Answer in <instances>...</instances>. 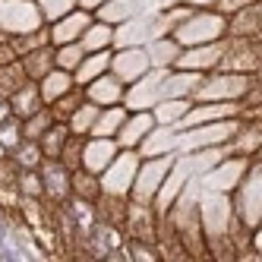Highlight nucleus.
Returning a JSON list of instances; mask_svg holds the SVG:
<instances>
[{
    "label": "nucleus",
    "mask_w": 262,
    "mask_h": 262,
    "mask_svg": "<svg viewBox=\"0 0 262 262\" xmlns=\"http://www.w3.org/2000/svg\"><path fill=\"white\" fill-rule=\"evenodd\" d=\"M76 155H79V145L73 142V145L67 148V155H63V164H76Z\"/></svg>",
    "instance_id": "nucleus-19"
},
{
    "label": "nucleus",
    "mask_w": 262,
    "mask_h": 262,
    "mask_svg": "<svg viewBox=\"0 0 262 262\" xmlns=\"http://www.w3.org/2000/svg\"><path fill=\"white\" fill-rule=\"evenodd\" d=\"M107 38H111V32H107L104 26H95L92 32H85V35H82V48H101Z\"/></svg>",
    "instance_id": "nucleus-14"
},
{
    "label": "nucleus",
    "mask_w": 262,
    "mask_h": 262,
    "mask_svg": "<svg viewBox=\"0 0 262 262\" xmlns=\"http://www.w3.org/2000/svg\"><path fill=\"white\" fill-rule=\"evenodd\" d=\"M111 161H114V145L107 142V136H101L98 142H92L82 152V164L92 167V171H98V167H111Z\"/></svg>",
    "instance_id": "nucleus-2"
},
{
    "label": "nucleus",
    "mask_w": 262,
    "mask_h": 262,
    "mask_svg": "<svg viewBox=\"0 0 262 262\" xmlns=\"http://www.w3.org/2000/svg\"><path fill=\"white\" fill-rule=\"evenodd\" d=\"M158 117H164V120L186 117V101H167V107H164V111H158Z\"/></svg>",
    "instance_id": "nucleus-15"
},
{
    "label": "nucleus",
    "mask_w": 262,
    "mask_h": 262,
    "mask_svg": "<svg viewBox=\"0 0 262 262\" xmlns=\"http://www.w3.org/2000/svg\"><path fill=\"white\" fill-rule=\"evenodd\" d=\"M45 79H48L45 82V98L48 101H57L63 92L70 89V76H67V73H48Z\"/></svg>",
    "instance_id": "nucleus-7"
},
{
    "label": "nucleus",
    "mask_w": 262,
    "mask_h": 262,
    "mask_svg": "<svg viewBox=\"0 0 262 262\" xmlns=\"http://www.w3.org/2000/svg\"><path fill=\"white\" fill-rule=\"evenodd\" d=\"M63 139H67L63 126H51V129H48V139H45V155L60 158V152H63Z\"/></svg>",
    "instance_id": "nucleus-10"
},
{
    "label": "nucleus",
    "mask_w": 262,
    "mask_h": 262,
    "mask_svg": "<svg viewBox=\"0 0 262 262\" xmlns=\"http://www.w3.org/2000/svg\"><path fill=\"white\" fill-rule=\"evenodd\" d=\"M224 29V19L221 16H199V19L190 26V32H180V38L183 41H209V38H218Z\"/></svg>",
    "instance_id": "nucleus-1"
},
{
    "label": "nucleus",
    "mask_w": 262,
    "mask_h": 262,
    "mask_svg": "<svg viewBox=\"0 0 262 262\" xmlns=\"http://www.w3.org/2000/svg\"><path fill=\"white\" fill-rule=\"evenodd\" d=\"M79 51H82V48H76V45L63 48L60 57H57V63H63V67H76V63H79Z\"/></svg>",
    "instance_id": "nucleus-16"
},
{
    "label": "nucleus",
    "mask_w": 262,
    "mask_h": 262,
    "mask_svg": "<svg viewBox=\"0 0 262 262\" xmlns=\"http://www.w3.org/2000/svg\"><path fill=\"white\" fill-rule=\"evenodd\" d=\"M0 243H4V231H0Z\"/></svg>",
    "instance_id": "nucleus-21"
},
{
    "label": "nucleus",
    "mask_w": 262,
    "mask_h": 262,
    "mask_svg": "<svg viewBox=\"0 0 262 262\" xmlns=\"http://www.w3.org/2000/svg\"><path fill=\"white\" fill-rule=\"evenodd\" d=\"M117 126H123V111L120 107L98 114L95 126H92V133H95V136H111V133H117Z\"/></svg>",
    "instance_id": "nucleus-3"
},
{
    "label": "nucleus",
    "mask_w": 262,
    "mask_h": 262,
    "mask_svg": "<svg viewBox=\"0 0 262 262\" xmlns=\"http://www.w3.org/2000/svg\"><path fill=\"white\" fill-rule=\"evenodd\" d=\"M13 107L19 111V114H38V92H35V85H23L19 89V95H16Z\"/></svg>",
    "instance_id": "nucleus-5"
},
{
    "label": "nucleus",
    "mask_w": 262,
    "mask_h": 262,
    "mask_svg": "<svg viewBox=\"0 0 262 262\" xmlns=\"http://www.w3.org/2000/svg\"><path fill=\"white\" fill-rule=\"evenodd\" d=\"M19 158H23L26 164H38V145H35V148H32V145H23V148H19Z\"/></svg>",
    "instance_id": "nucleus-18"
},
{
    "label": "nucleus",
    "mask_w": 262,
    "mask_h": 262,
    "mask_svg": "<svg viewBox=\"0 0 262 262\" xmlns=\"http://www.w3.org/2000/svg\"><path fill=\"white\" fill-rule=\"evenodd\" d=\"M199 85V76L196 73H183V76H174V79H167V92H190Z\"/></svg>",
    "instance_id": "nucleus-12"
},
{
    "label": "nucleus",
    "mask_w": 262,
    "mask_h": 262,
    "mask_svg": "<svg viewBox=\"0 0 262 262\" xmlns=\"http://www.w3.org/2000/svg\"><path fill=\"white\" fill-rule=\"evenodd\" d=\"M95 120H98L95 107H79L76 114H73V133H85L89 126H95Z\"/></svg>",
    "instance_id": "nucleus-11"
},
{
    "label": "nucleus",
    "mask_w": 262,
    "mask_h": 262,
    "mask_svg": "<svg viewBox=\"0 0 262 262\" xmlns=\"http://www.w3.org/2000/svg\"><path fill=\"white\" fill-rule=\"evenodd\" d=\"M256 243H259V247H262V234H256Z\"/></svg>",
    "instance_id": "nucleus-20"
},
{
    "label": "nucleus",
    "mask_w": 262,
    "mask_h": 262,
    "mask_svg": "<svg viewBox=\"0 0 262 262\" xmlns=\"http://www.w3.org/2000/svg\"><path fill=\"white\" fill-rule=\"evenodd\" d=\"M89 19H85V16H76V19H67L63 26H57V29H54V38H57V41H73V38H76V35L82 32V26H85Z\"/></svg>",
    "instance_id": "nucleus-9"
},
{
    "label": "nucleus",
    "mask_w": 262,
    "mask_h": 262,
    "mask_svg": "<svg viewBox=\"0 0 262 262\" xmlns=\"http://www.w3.org/2000/svg\"><path fill=\"white\" fill-rule=\"evenodd\" d=\"M104 67H107V57H104V54H95V57L82 60V63H79V82H92Z\"/></svg>",
    "instance_id": "nucleus-8"
},
{
    "label": "nucleus",
    "mask_w": 262,
    "mask_h": 262,
    "mask_svg": "<svg viewBox=\"0 0 262 262\" xmlns=\"http://www.w3.org/2000/svg\"><path fill=\"white\" fill-rule=\"evenodd\" d=\"M228 114V107H212V111H196V114H190V123L196 120H205V117H224Z\"/></svg>",
    "instance_id": "nucleus-17"
},
{
    "label": "nucleus",
    "mask_w": 262,
    "mask_h": 262,
    "mask_svg": "<svg viewBox=\"0 0 262 262\" xmlns=\"http://www.w3.org/2000/svg\"><path fill=\"white\" fill-rule=\"evenodd\" d=\"M148 126H152V117H148V114H139L136 120L123 123V133H120V139H123L126 145H133V142H139V139L148 133Z\"/></svg>",
    "instance_id": "nucleus-4"
},
{
    "label": "nucleus",
    "mask_w": 262,
    "mask_h": 262,
    "mask_svg": "<svg viewBox=\"0 0 262 262\" xmlns=\"http://www.w3.org/2000/svg\"><path fill=\"white\" fill-rule=\"evenodd\" d=\"M48 186H51V193L57 196V193H67V174L60 171L57 164H51L48 167Z\"/></svg>",
    "instance_id": "nucleus-13"
},
{
    "label": "nucleus",
    "mask_w": 262,
    "mask_h": 262,
    "mask_svg": "<svg viewBox=\"0 0 262 262\" xmlns=\"http://www.w3.org/2000/svg\"><path fill=\"white\" fill-rule=\"evenodd\" d=\"M95 85L89 89V95L95 98V101H114L117 95H120V85L111 79V76H104V79H92Z\"/></svg>",
    "instance_id": "nucleus-6"
}]
</instances>
